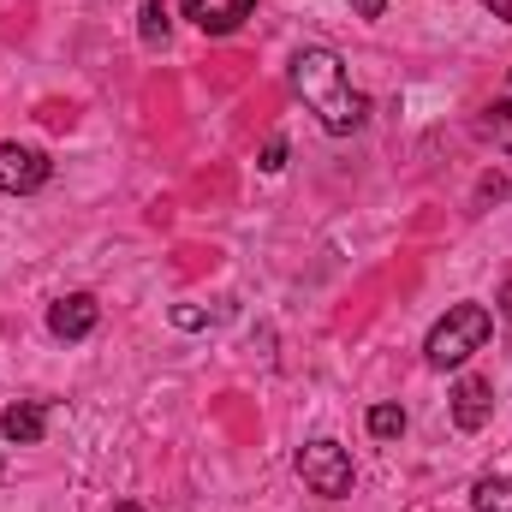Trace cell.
Masks as SVG:
<instances>
[{
    "mask_svg": "<svg viewBox=\"0 0 512 512\" xmlns=\"http://www.w3.org/2000/svg\"><path fill=\"white\" fill-rule=\"evenodd\" d=\"M298 477L310 495L340 501V495H352V453L340 441H310V447H298Z\"/></svg>",
    "mask_w": 512,
    "mask_h": 512,
    "instance_id": "3",
    "label": "cell"
},
{
    "mask_svg": "<svg viewBox=\"0 0 512 512\" xmlns=\"http://www.w3.org/2000/svg\"><path fill=\"white\" fill-rule=\"evenodd\" d=\"M185 12L209 30V36H233L245 18L256 12V0H227V6H209V0H185Z\"/></svg>",
    "mask_w": 512,
    "mask_h": 512,
    "instance_id": "8",
    "label": "cell"
},
{
    "mask_svg": "<svg viewBox=\"0 0 512 512\" xmlns=\"http://www.w3.org/2000/svg\"><path fill=\"white\" fill-rule=\"evenodd\" d=\"M114 512H143V507H137V501H114Z\"/></svg>",
    "mask_w": 512,
    "mask_h": 512,
    "instance_id": "17",
    "label": "cell"
},
{
    "mask_svg": "<svg viewBox=\"0 0 512 512\" xmlns=\"http://www.w3.org/2000/svg\"><path fill=\"white\" fill-rule=\"evenodd\" d=\"M292 90L310 102V114L334 131V137L358 131L364 114H370V102L352 90V78H346V66H340L334 48H298V60H292Z\"/></svg>",
    "mask_w": 512,
    "mask_h": 512,
    "instance_id": "1",
    "label": "cell"
},
{
    "mask_svg": "<svg viewBox=\"0 0 512 512\" xmlns=\"http://www.w3.org/2000/svg\"><path fill=\"white\" fill-rule=\"evenodd\" d=\"M370 435L376 441H399L405 435V411L399 405H370Z\"/></svg>",
    "mask_w": 512,
    "mask_h": 512,
    "instance_id": "11",
    "label": "cell"
},
{
    "mask_svg": "<svg viewBox=\"0 0 512 512\" xmlns=\"http://www.w3.org/2000/svg\"><path fill=\"white\" fill-rule=\"evenodd\" d=\"M48 155L42 149H30V143H0V191H12V197H30V191H42L48 185Z\"/></svg>",
    "mask_w": 512,
    "mask_h": 512,
    "instance_id": "4",
    "label": "cell"
},
{
    "mask_svg": "<svg viewBox=\"0 0 512 512\" xmlns=\"http://www.w3.org/2000/svg\"><path fill=\"white\" fill-rule=\"evenodd\" d=\"M489 334H495V316H489V304H453L435 328H429V340H423V358L435 364V370H459L471 352H483L489 346Z\"/></svg>",
    "mask_w": 512,
    "mask_h": 512,
    "instance_id": "2",
    "label": "cell"
},
{
    "mask_svg": "<svg viewBox=\"0 0 512 512\" xmlns=\"http://www.w3.org/2000/svg\"><path fill=\"white\" fill-rule=\"evenodd\" d=\"M42 429H48V405H42V399H18V405H6V417H0V435H6L12 447H36Z\"/></svg>",
    "mask_w": 512,
    "mask_h": 512,
    "instance_id": "7",
    "label": "cell"
},
{
    "mask_svg": "<svg viewBox=\"0 0 512 512\" xmlns=\"http://www.w3.org/2000/svg\"><path fill=\"white\" fill-rule=\"evenodd\" d=\"M471 507L477 512H512V477H483L471 489Z\"/></svg>",
    "mask_w": 512,
    "mask_h": 512,
    "instance_id": "9",
    "label": "cell"
},
{
    "mask_svg": "<svg viewBox=\"0 0 512 512\" xmlns=\"http://www.w3.org/2000/svg\"><path fill=\"white\" fill-rule=\"evenodd\" d=\"M501 316H507V322H512V280H507V286H501Z\"/></svg>",
    "mask_w": 512,
    "mask_h": 512,
    "instance_id": "16",
    "label": "cell"
},
{
    "mask_svg": "<svg viewBox=\"0 0 512 512\" xmlns=\"http://www.w3.org/2000/svg\"><path fill=\"white\" fill-rule=\"evenodd\" d=\"M489 411H495L489 382H483V376H459V387H453V423H459L465 435H477V429L489 423Z\"/></svg>",
    "mask_w": 512,
    "mask_h": 512,
    "instance_id": "6",
    "label": "cell"
},
{
    "mask_svg": "<svg viewBox=\"0 0 512 512\" xmlns=\"http://www.w3.org/2000/svg\"><path fill=\"white\" fill-rule=\"evenodd\" d=\"M137 36H143L149 48L167 42V6H161V0H143V12H137Z\"/></svg>",
    "mask_w": 512,
    "mask_h": 512,
    "instance_id": "10",
    "label": "cell"
},
{
    "mask_svg": "<svg viewBox=\"0 0 512 512\" xmlns=\"http://www.w3.org/2000/svg\"><path fill=\"white\" fill-rule=\"evenodd\" d=\"M173 322H179V328H203L209 310H197V304H173Z\"/></svg>",
    "mask_w": 512,
    "mask_h": 512,
    "instance_id": "13",
    "label": "cell"
},
{
    "mask_svg": "<svg viewBox=\"0 0 512 512\" xmlns=\"http://www.w3.org/2000/svg\"><path fill=\"white\" fill-rule=\"evenodd\" d=\"M477 6H489V12H495L501 24H512V0H477Z\"/></svg>",
    "mask_w": 512,
    "mask_h": 512,
    "instance_id": "15",
    "label": "cell"
},
{
    "mask_svg": "<svg viewBox=\"0 0 512 512\" xmlns=\"http://www.w3.org/2000/svg\"><path fill=\"white\" fill-rule=\"evenodd\" d=\"M256 167H262V173H280V167H286V143H280V137H268V143H262V161H256Z\"/></svg>",
    "mask_w": 512,
    "mask_h": 512,
    "instance_id": "12",
    "label": "cell"
},
{
    "mask_svg": "<svg viewBox=\"0 0 512 512\" xmlns=\"http://www.w3.org/2000/svg\"><path fill=\"white\" fill-rule=\"evenodd\" d=\"M96 322H102V304H96L90 292H72V298H60V304L48 310V334H54V340H90Z\"/></svg>",
    "mask_w": 512,
    "mask_h": 512,
    "instance_id": "5",
    "label": "cell"
},
{
    "mask_svg": "<svg viewBox=\"0 0 512 512\" xmlns=\"http://www.w3.org/2000/svg\"><path fill=\"white\" fill-rule=\"evenodd\" d=\"M352 12H358V18H382L387 0H352Z\"/></svg>",
    "mask_w": 512,
    "mask_h": 512,
    "instance_id": "14",
    "label": "cell"
}]
</instances>
